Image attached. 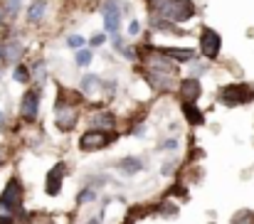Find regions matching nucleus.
Wrapping results in <instances>:
<instances>
[{
    "label": "nucleus",
    "instance_id": "nucleus-1",
    "mask_svg": "<svg viewBox=\"0 0 254 224\" xmlns=\"http://www.w3.org/2000/svg\"><path fill=\"white\" fill-rule=\"evenodd\" d=\"M146 2L151 12L166 17L168 22H175V25H185L197 15L195 0H146Z\"/></svg>",
    "mask_w": 254,
    "mask_h": 224
},
{
    "label": "nucleus",
    "instance_id": "nucleus-2",
    "mask_svg": "<svg viewBox=\"0 0 254 224\" xmlns=\"http://www.w3.org/2000/svg\"><path fill=\"white\" fill-rule=\"evenodd\" d=\"M215 99L222 106H227V109H237V106L254 104V84L252 81H227V84L217 86Z\"/></svg>",
    "mask_w": 254,
    "mask_h": 224
},
{
    "label": "nucleus",
    "instance_id": "nucleus-3",
    "mask_svg": "<svg viewBox=\"0 0 254 224\" xmlns=\"http://www.w3.org/2000/svg\"><path fill=\"white\" fill-rule=\"evenodd\" d=\"M197 55L207 62H217L222 55V35L210 27V25H200V37H197Z\"/></svg>",
    "mask_w": 254,
    "mask_h": 224
},
{
    "label": "nucleus",
    "instance_id": "nucleus-4",
    "mask_svg": "<svg viewBox=\"0 0 254 224\" xmlns=\"http://www.w3.org/2000/svg\"><path fill=\"white\" fill-rule=\"evenodd\" d=\"M136 74L156 91V94H173L178 86V74H168V72H158V69H148V67H136Z\"/></svg>",
    "mask_w": 254,
    "mask_h": 224
},
{
    "label": "nucleus",
    "instance_id": "nucleus-5",
    "mask_svg": "<svg viewBox=\"0 0 254 224\" xmlns=\"http://www.w3.org/2000/svg\"><path fill=\"white\" fill-rule=\"evenodd\" d=\"M22 202H25L22 180L20 177H10L7 185L2 187V192H0V210L7 212V215H15V212L22 210Z\"/></svg>",
    "mask_w": 254,
    "mask_h": 224
},
{
    "label": "nucleus",
    "instance_id": "nucleus-6",
    "mask_svg": "<svg viewBox=\"0 0 254 224\" xmlns=\"http://www.w3.org/2000/svg\"><path fill=\"white\" fill-rule=\"evenodd\" d=\"M116 138H119L116 131H94V128H89L79 136L77 146H79L82 153H99V150L109 148L111 143H116Z\"/></svg>",
    "mask_w": 254,
    "mask_h": 224
},
{
    "label": "nucleus",
    "instance_id": "nucleus-7",
    "mask_svg": "<svg viewBox=\"0 0 254 224\" xmlns=\"http://www.w3.org/2000/svg\"><path fill=\"white\" fill-rule=\"evenodd\" d=\"M82 106H72V104H62V101H55V128L62 131V133H72L77 126H79V118H82Z\"/></svg>",
    "mask_w": 254,
    "mask_h": 224
},
{
    "label": "nucleus",
    "instance_id": "nucleus-8",
    "mask_svg": "<svg viewBox=\"0 0 254 224\" xmlns=\"http://www.w3.org/2000/svg\"><path fill=\"white\" fill-rule=\"evenodd\" d=\"M99 10H101V17H104V32L109 37L111 35H121V20H124L121 0H101Z\"/></svg>",
    "mask_w": 254,
    "mask_h": 224
},
{
    "label": "nucleus",
    "instance_id": "nucleus-9",
    "mask_svg": "<svg viewBox=\"0 0 254 224\" xmlns=\"http://www.w3.org/2000/svg\"><path fill=\"white\" fill-rule=\"evenodd\" d=\"M40 99H42V89H27L20 99V121L22 123H35L40 116Z\"/></svg>",
    "mask_w": 254,
    "mask_h": 224
},
{
    "label": "nucleus",
    "instance_id": "nucleus-10",
    "mask_svg": "<svg viewBox=\"0 0 254 224\" xmlns=\"http://www.w3.org/2000/svg\"><path fill=\"white\" fill-rule=\"evenodd\" d=\"M27 55V45L22 37L12 35V37H5L2 40V64L5 67H15L17 62H22Z\"/></svg>",
    "mask_w": 254,
    "mask_h": 224
},
{
    "label": "nucleus",
    "instance_id": "nucleus-11",
    "mask_svg": "<svg viewBox=\"0 0 254 224\" xmlns=\"http://www.w3.org/2000/svg\"><path fill=\"white\" fill-rule=\"evenodd\" d=\"M89 128L94 131H116V113L106 104H96L94 111L89 113Z\"/></svg>",
    "mask_w": 254,
    "mask_h": 224
},
{
    "label": "nucleus",
    "instance_id": "nucleus-12",
    "mask_svg": "<svg viewBox=\"0 0 254 224\" xmlns=\"http://www.w3.org/2000/svg\"><path fill=\"white\" fill-rule=\"evenodd\" d=\"M67 172H69V168H67L64 160H57V163L50 168V172H47V177H45V195H47V197H57V195L62 192V185H64Z\"/></svg>",
    "mask_w": 254,
    "mask_h": 224
},
{
    "label": "nucleus",
    "instance_id": "nucleus-13",
    "mask_svg": "<svg viewBox=\"0 0 254 224\" xmlns=\"http://www.w3.org/2000/svg\"><path fill=\"white\" fill-rule=\"evenodd\" d=\"M146 25H148V32L175 35V37H185V35H188V30H183V27H180V25H175V22H168L166 17H161V15H156V12H151V10H148Z\"/></svg>",
    "mask_w": 254,
    "mask_h": 224
},
{
    "label": "nucleus",
    "instance_id": "nucleus-14",
    "mask_svg": "<svg viewBox=\"0 0 254 224\" xmlns=\"http://www.w3.org/2000/svg\"><path fill=\"white\" fill-rule=\"evenodd\" d=\"M175 96H178L180 101H200V96H202V81H200V79H195V76L178 79Z\"/></svg>",
    "mask_w": 254,
    "mask_h": 224
},
{
    "label": "nucleus",
    "instance_id": "nucleus-15",
    "mask_svg": "<svg viewBox=\"0 0 254 224\" xmlns=\"http://www.w3.org/2000/svg\"><path fill=\"white\" fill-rule=\"evenodd\" d=\"M170 59L178 64V67H188L190 62L197 59V50L195 47H183V45H173V47H161Z\"/></svg>",
    "mask_w": 254,
    "mask_h": 224
},
{
    "label": "nucleus",
    "instance_id": "nucleus-16",
    "mask_svg": "<svg viewBox=\"0 0 254 224\" xmlns=\"http://www.w3.org/2000/svg\"><path fill=\"white\" fill-rule=\"evenodd\" d=\"M114 168H116L124 177H133V175H138V172L146 170V163H143V158H138V155H126V158L116 160Z\"/></svg>",
    "mask_w": 254,
    "mask_h": 224
},
{
    "label": "nucleus",
    "instance_id": "nucleus-17",
    "mask_svg": "<svg viewBox=\"0 0 254 224\" xmlns=\"http://www.w3.org/2000/svg\"><path fill=\"white\" fill-rule=\"evenodd\" d=\"M180 111H183V118L188 121V126H192V128L205 126V111L197 106V101H180Z\"/></svg>",
    "mask_w": 254,
    "mask_h": 224
},
{
    "label": "nucleus",
    "instance_id": "nucleus-18",
    "mask_svg": "<svg viewBox=\"0 0 254 224\" xmlns=\"http://www.w3.org/2000/svg\"><path fill=\"white\" fill-rule=\"evenodd\" d=\"M47 7H50L47 0H30V2H27V10H25V22H27L30 27L42 25V20H45V15H47Z\"/></svg>",
    "mask_w": 254,
    "mask_h": 224
},
{
    "label": "nucleus",
    "instance_id": "nucleus-19",
    "mask_svg": "<svg viewBox=\"0 0 254 224\" xmlns=\"http://www.w3.org/2000/svg\"><path fill=\"white\" fill-rule=\"evenodd\" d=\"M101 86H104V79L99 74H84L82 76V81H79V91L84 94V96H94V94H101Z\"/></svg>",
    "mask_w": 254,
    "mask_h": 224
},
{
    "label": "nucleus",
    "instance_id": "nucleus-20",
    "mask_svg": "<svg viewBox=\"0 0 254 224\" xmlns=\"http://www.w3.org/2000/svg\"><path fill=\"white\" fill-rule=\"evenodd\" d=\"M27 67H30L32 81H35L37 86H42V84L47 81V62H45V59H32V64H27Z\"/></svg>",
    "mask_w": 254,
    "mask_h": 224
},
{
    "label": "nucleus",
    "instance_id": "nucleus-21",
    "mask_svg": "<svg viewBox=\"0 0 254 224\" xmlns=\"http://www.w3.org/2000/svg\"><path fill=\"white\" fill-rule=\"evenodd\" d=\"M153 215H158V217H163V220H173V217H178V207L173 205L170 197H163V200L156 205Z\"/></svg>",
    "mask_w": 254,
    "mask_h": 224
},
{
    "label": "nucleus",
    "instance_id": "nucleus-22",
    "mask_svg": "<svg viewBox=\"0 0 254 224\" xmlns=\"http://www.w3.org/2000/svg\"><path fill=\"white\" fill-rule=\"evenodd\" d=\"M12 79H15L17 84H22V86L32 84V74H30V67H27L25 62H17V64L12 67Z\"/></svg>",
    "mask_w": 254,
    "mask_h": 224
},
{
    "label": "nucleus",
    "instance_id": "nucleus-23",
    "mask_svg": "<svg viewBox=\"0 0 254 224\" xmlns=\"http://www.w3.org/2000/svg\"><path fill=\"white\" fill-rule=\"evenodd\" d=\"M96 200H99V192H96L94 187L84 185V187L77 192V200H74V205H77V207H84V205H91V202H96Z\"/></svg>",
    "mask_w": 254,
    "mask_h": 224
},
{
    "label": "nucleus",
    "instance_id": "nucleus-24",
    "mask_svg": "<svg viewBox=\"0 0 254 224\" xmlns=\"http://www.w3.org/2000/svg\"><path fill=\"white\" fill-rule=\"evenodd\" d=\"M210 69H212V62H207V59H200V57H197L195 62H190V64H188V72H190L188 76H195V79H200L202 74H207Z\"/></svg>",
    "mask_w": 254,
    "mask_h": 224
},
{
    "label": "nucleus",
    "instance_id": "nucleus-25",
    "mask_svg": "<svg viewBox=\"0 0 254 224\" xmlns=\"http://www.w3.org/2000/svg\"><path fill=\"white\" fill-rule=\"evenodd\" d=\"M91 62H94V50H91V47H82V50L74 52V67L86 69Z\"/></svg>",
    "mask_w": 254,
    "mask_h": 224
},
{
    "label": "nucleus",
    "instance_id": "nucleus-26",
    "mask_svg": "<svg viewBox=\"0 0 254 224\" xmlns=\"http://www.w3.org/2000/svg\"><path fill=\"white\" fill-rule=\"evenodd\" d=\"M2 5H5V12H7V22H10V20H15L20 15L25 0H2Z\"/></svg>",
    "mask_w": 254,
    "mask_h": 224
},
{
    "label": "nucleus",
    "instance_id": "nucleus-27",
    "mask_svg": "<svg viewBox=\"0 0 254 224\" xmlns=\"http://www.w3.org/2000/svg\"><path fill=\"white\" fill-rule=\"evenodd\" d=\"M230 224H254V210H237L235 215H232V220Z\"/></svg>",
    "mask_w": 254,
    "mask_h": 224
},
{
    "label": "nucleus",
    "instance_id": "nucleus-28",
    "mask_svg": "<svg viewBox=\"0 0 254 224\" xmlns=\"http://www.w3.org/2000/svg\"><path fill=\"white\" fill-rule=\"evenodd\" d=\"M178 168H180V160L178 158H168V160L161 163V175L163 177H173V175H178Z\"/></svg>",
    "mask_w": 254,
    "mask_h": 224
},
{
    "label": "nucleus",
    "instance_id": "nucleus-29",
    "mask_svg": "<svg viewBox=\"0 0 254 224\" xmlns=\"http://www.w3.org/2000/svg\"><path fill=\"white\" fill-rule=\"evenodd\" d=\"M64 45H67L69 50H74V52H77V50H82V47H86V40L82 37V35L72 32V35H67V37H64Z\"/></svg>",
    "mask_w": 254,
    "mask_h": 224
},
{
    "label": "nucleus",
    "instance_id": "nucleus-30",
    "mask_svg": "<svg viewBox=\"0 0 254 224\" xmlns=\"http://www.w3.org/2000/svg\"><path fill=\"white\" fill-rule=\"evenodd\" d=\"M106 40H109V35H106V32H96V35H91V37L86 40V45L96 52V50H101V47L106 45Z\"/></svg>",
    "mask_w": 254,
    "mask_h": 224
},
{
    "label": "nucleus",
    "instance_id": "nucleus-31",
    "mask_svg": "<svg viewBox=\"0 0 254 224\" xmlns=\"http://www.w3.org/2000/svg\"><path fill=\"white\" fill-rule=\"evenodd\" d=\"M178 148H180V138H178V136H170V138H166L163 143L156 146V150H166V153H175Z\"/></svg>",
    "mask_w": 254,
    "mask_h": 224
},
{
    "label": "nucleus",
    "instance_id": "nucleus-32",
    "mask_svg": "<svg viewBox=\"0 0 254 224\" xmlns=\"http://www.w3.org/2000/svg\"><path fill=\"white\" fill-rule=\"evenodd\" d=\"M141 32H143V22L136 20V17H131L128 20V27H126V35L128 37H141Z\"/></svg>",
    "mask_w": 254,
    "mask_h": 224
},
{
    "label": "nucleus",
    "instance_id": "nucleus-33",
    "mask_svg": "<svg viewBox=\"0 0 254 224\" xmlns=\"http://www.w3.org/2000/svg\"><path fill=\"white\" fill-rule=\"evenodd\" d=\"M116 91H119V81H116V79H104L101 94H104L106 99H111V96H116Z\"/></svg>",
    "mask_w": 254,
    "mask_h": 224
},
{
    "label": "nucleus",
    "instance_id": "nucleus-34",
    "mask_svg": "<svg viewBox=\"0 0 254 224\" xmlns=\"http://www.w3.org/2000/svg\"><path fill=\"white\" fill-rule=\"evenodd\" d=\"M86 185H89V187H94V190L99 192L101 187H106V185H109V175H91Z\"/></svg>",
    "mask_w": 254,
    "mask_h": 224
},
{
    "label": "nucleus",
    "instance_id": "nucleus-35",
    "mask_svg": "<svg viewBox=\"0 0 254 224\" xmlns=\"http://www.w3.org/2000/svg\"><path fill=\"white\" fill-rule=\"evenodd\" d=\"M5 25H7V12H5V5L0 0V27H5Z\"/></svg>",
    "mask_w": 254,
    "mask_h": 224
},
{
    "label": "nucleus",
    "instance_id": "nucleus-36",
    "mask_svg": "<svg viewBox=\"0 0 254 224\" xmlns=\"http://www.w3.org/2000/svg\"><path fill=\"white\" fill-rule=\"evenodd\" d=\"M0 224H17V222H15V217H12V215H7V212H5V215H0Z\"/></svg>",
    "mask_w": 254,
    "mask_h": 224
},
{
    "label": "nucleus",
    "instance_id": "nucleus-37",
    "mask_svg": "<svg viewBox=\"0 0 254 224\" xmlns=\"http://www.w3.org/2000/svg\"><path fill=\"white\" fill-rule=\"evenodd\" d=\"M7 163V150H5V146H0V168Z\"/></svg>",
    "mask_w": 254,
    "mask_h": 224
},
{
    "label": "nucleus",
    "instance_id": "nucleus-38",
    "mask_svg": "<svg viewBox=\"0 0 254 224\" xmlns=\"http://www.w3.org/2000/svg\"><path fill=\"white\" fill-rule=\"evenodd\" d=\"M207 224H215V222H207Z\"/></svg>",
    "mask_w": 254,
    "mask_h": 224
}]
</instances>
